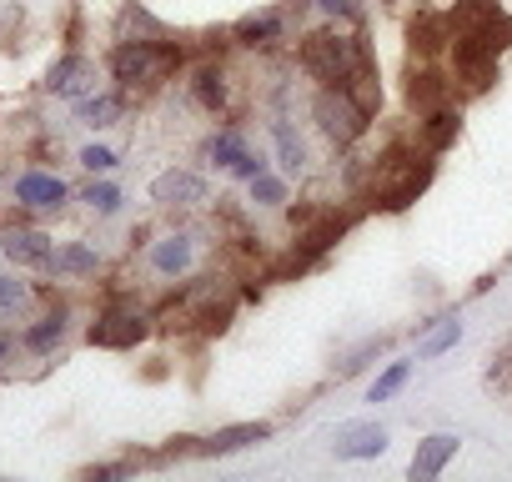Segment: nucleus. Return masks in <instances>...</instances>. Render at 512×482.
Wrapping results in <instances>:
<instances>
[{"instance_id": "6e6552de", "label": "nucleus", "mask_w": 512, "mask_h": 482, "mask_svg": "<svg viewBox=\"0 0 512 482\" xmlns=\"http://www.w3.org/2000/svg\"><path fill=\"white\" fill-rule=\"evenodd\" d=\"M337 462H367V457H382L387 452V427L382 422H347L332 442Z\"/></svg>"}, {"instance_id": "0eeeda50", "label": "nucleus", "mask_w": 512, "mask_h": 482, "mask_svg": "<svg viewBox=\"0 0 512 482\" xmlns=\"http://www.w3.org/2000/svg\"><path fill=\"white\" fill-rule=\"evenodd\" d=\"M0 252H6V262L31 267V272H51V262H56L51 236H41V231H31V226H16V231L0 236Z\"/></svg>"}, {"instance_id": "f257e3e1", "label": "nucleus", "mask_w": 512, "mask_h": 482, "mask_svg": "<svg viewBox=\"0 0 512 482\" xmlns=\"http://www.w3.org/2000/svg\"><path fill=\"white\" fill-rule=\"evenodd\" d=\"M362 56H367L362 36H347V31H337V26L302 36V71H307L312 81H322V86H342V81L362 66Z\"/></svg>"}, {"instance_id": "9b49d317", "label": "nucleus", "mask_w": 512, "mask_h": 482, "mask_svg": "<svg viewBox=\"0 0 512 482\" xmlns=\"http://www.w3.org/2000/svg\"><path fill=\"white\" fill-rule=\"evenodd\" d=\"M447 96H452V86H447L442 71H432V66H412V81H407V101H412V111L432 116V111L447 106Z\"/></svg>"}, {"instance_id": "f8f14e48", "label": "nucleus", "mask_w": 512, "mask_h": 482, "mask_svg": "<svg viewBox=\"0 0 512 482\" xmlns=\"http://www.w3.org/2000/svg\"><path fill=\"white\" fill-rule=\"evenodd\" d=\"M452 457H457V437H452V432H432V437H422L417 452H412V477L427 482V477H437Z\"/></svg>"}, {"instance_id": "7ed1b4c3", "label": "nucleus", "mask_w": 512, "mask_h": 482, "mask_svg": "<svg viewBox=\"0 0 512 482\" xmlns=\"http://www.w3.org/2000/svg\"><path fill=\"white\" fill-rule=\"evenodd\" d=\"M312 116H317V126H322V136L332 146H352L367 131V111L352 101L347 86H322L317 101H312Z\"/></svg>"}, {"instance_id": "c756f323", "label": "nucleus", "mask_w": 512, "mask_h": 482, "mask_svg": "<svg viewBox=\"0 0 512 482\" xmlns=\"http://www.w3.org/2000/svg\"><path fill=\"white\" fill-rule=\"evenodd\" d=\"M262 171H267L262 151H241V156H236V166H231V176H241V181H251V176H262Z\"/></svg>"}, {"instance_id": "bb28decb", "label": "nucleus", "mask_w": 512, "mask_h": 482, "mask_svg": "<svg viewBox=\"0 0 512 482\" xmlns=\"http://www.w3.org/2000/svg\"><path fill=\"white\" fill-rule=\"evenodd\" d=\"M457 337H462V322H442V327H437V332L422 342V357H442V352H447Z\"/></svg>"}, {"instance_id": "7c9ffc66", "label": "nucleus", "mask_w": 512, "mask_h": 482, "mask_svg": "<svg viewBox=\"0 0 512 482\" xmlns=\"http://www.w3.org/2000/svg\"><path fill=\"white\" fill-rule=\"evenodd\" d=\"M81 166H86V171H111V166H116V151H106V146H86V151H81Z\"/></svg>"}, {"instance_id": "2eb2a0df", "label": "nucleus", "mask_w": 512, "mask_h": 482, "mask_svg": "<svg viewBox=\"0 0 512 482\" xmlns=\"http://www.w3.org/2000/svg\"><path fill=\"white\" fill-rule=\"evenodd\" d=\"M272 141H277L282 171H287V176H302V171H307V146H302V136H297L287 121H277V126H272Z\"/></svg>"}, {"instance_id": "b1692460", "label": "nucleus", "mask_w": 512, "mask_h": 482, "mask_svg": "<svg viewBox=\"0 0 512 482\" xmlns=\"http://www.w3.org/2000/svg\"><path fill=\"white\" fill-rule=\"evenodd\" d=\"M251 201H256V206H282V201H287V186L262 171V176H251Z\"/></svg>"}, {"instance_id": "39448f33", "label": "nucleus", "mask_w": 512, "mask_h": 482, "mask_svg": "<svg viewBox=\"0 0 512 482\" xmlns=\"http://www.w3.org/2000/svg\"><path fill=\"white\" fill-rule=\"evenodd\" d=\"M272 437V422H236V427H221L211 437H176L171 452H196V457H226V452H241L251 442H267Z\"/></svg>"}, {"instance_id": "4468645a", "label": "nucleus", "mask_w": 512, "mask_h": 482, "mask_svg": "<svg viewBox=\"0 0 512 482\" xmlns=\"http://www.w3.org/2000/svg\"><path fill=\"white\" fill-rule=\"evenodd\" d=\"M151 267H156L161 277H181V272L191 267V236H166V241H156V247H151Z\"/></svg>"}, {"instance_id": "20e7f679", "label": "nucleus", "mask_w": 512, "mask_h": 482, "mask_svg": "<svg viewBox=\"0 0 512 482\" xmlns=\"http://www.w3.org/2000/svg\"><path fill=\"white\" fill-rule=\"evenodd\" d=\"M452 61H457V81H467L472 91H487L497 81V46L487 36L457 31L452 36Z\"/></svg>"}, {"instance_id": "412c9836", "label": "nucleus", "mask_w": 512, "mask_h": 482, "mask_svg": "<svg viewBox=\"0 0 512 482\" xmlns=\"http://www.w3.org/2000/svg\"><path fill=\"white\" fill-rule=\"evenodd\" d=\"M241 151H246V141H241L236 131H216V136L206 141V156H211L216 166H226V171L236 166V156H241Z\"/></svg>"}, {"instance_id": "ddd939ff", "label": "nucleus", "mask_w": 512, "mask_h": 482, "mask_svg": "<svg viewBox=\"0 0 512 482\" xmlns=\"http://www.w3.org/2000/svg\"><path fill=\"white\" fill-rule=\"evenodd\" d=\"M16 201L51 211V206L66 201V181H61V176H46V171H26V176L16 181Z\"/></svg>"}, {"instance_id": "aec40b11", "label": "nucleus", "mask_w": 512, "mask_h": 482, "mask_svg": "<svg viewBox=\"0 0 512 482\" xmlns=\"http://www.w3.org/2000/svg\"><path fill=\"white\" fill-rule=\"evenodd\" d=\"M116 116H121V101L116 96H96L91 91V96L76 101V121H86V126H111Z\"/></svg>"}, {"instance_id": "5701e85b", "label": "nucleus", "mask_w": 512, "mask_h": 482, "mask_svg": "<svg viewBox=\"0 0 512 482\" xmlns=\"http://www.w3.org/2000/svg\"><path fill=\"white\" fill-rule=\"evenodd\" d=\"M452 136H457V116H452L447 106H442V111H432V116H427V146H432V151H442Z\"/></svg>"}, {"instance_id": "9d476101", "label": "nucleus", "mask_w": 512, "mask_h": 482, "mask_svg": "<svg viewBox=\"0 0 512 482\" xmlns=\"http://www.w3.org/2000/svg\"><path fill=\"white\" fill-rule=\"evenodd\" d=\"M151 201L156 206H201L206 201V181L196 171H161L151 181Z\"/></svg>"}, {"instance_id": "dca6fc26", "label": "nucleus", "mask_w": 512, "mask_h": 482, "mask_svg": "<svg viewBox=\"0 0 512 482\" xmlns=\"http://www.w3.org/2000/svg\"><path fill=\"white\" fill-rule=\"evenodd\" d=\"M56 272H66V277H96L101 272V257L86 247V241H71V247H61L56 252V262H51Z\"/></svg>"}, {"instance_id": "a878e982", "label": "nucleus", "mask_w": 512, "mask_h": 482, "mask_svg": "<svg viewBox=\"0 0 512 482\" xmlns=\"http://www.w3.org/2000/svg\"><path fill=\"white\" fill-rule=\"evenodd\" d=\"M402 382H407V362H392V367H387V372L372 382V392H367V397H372V402H387V397H392Z\"/></svg>"}, {"instance_id": "6ab92c4d", "label": "nucleus", "mask_w": 512, "mask_h": 482, "mask_svg": "<svg viewBox=\"0 0 512 482\" xmlns=\"http://www.w3.org/2000/svg\"><path fill=\"white\" fill-rule=\"evenodd\" d=\"M236 36H241V46H267V41L282 36V16H277V11H267V16H246V21L236 26Z\"/></svg>"}, {"instance_id": "423d86ee", "label": "nucleus", "mask_w": 512, "mask_h": 482, "mask_svg": "<svg viewBox=\"0 0 512 482\" xmlns=\"http://www.w3.org/2000/svg\"><path fill=\"white\" fill-rule=\"evenodd\" d=\"M151 332V322L136 312V307H111V312H101L96 322H91V342L96 347H136L141 337Z\"/></svg>"}, {"instance_id": "f03ea898", "label": "nucleus", "mask_w": 512, "mask_h": 482, "mask_svg": "<svg viewBox=\"0 0 512 482\" xmlns=\"http://www.w3.org/2000/svg\"><path fill=\"white\" fill-rule=\"evenodd\" d=\"M171 66H176V46H166L161 36L156 41H121L111 51V71L121 86H156V81H166Z\"/></svg>"}, {"instance_id": "2f4dec72", "label": "nucleus", "mask_w": 512, "mask_h": 482, "mask_svg": "<svg viewBox=\"0 0 512 482\" xmlns=\"http://www.w3.org/2000/svg\"><path fill=\"white\" fill-rule=\"evenodd\" d=\"M317 6H322L327 16H357V11H362V0H317Z\"/></svg>"}, {"instance_id": "f3484780", "label": "nucleus", "mask_w": 512, "mask_h": 482, "mask_svg": "<svg viewBox=\"0 0 512 482\" xmlns=\"http://www.w3.org/2000/svg\"><path fill=\"white\" fill-rule=\"evenodd\" d=\"M191 96H196L206 111H221V106H226V76H221L216 66H201V71L191 76Z\"/></svg>"}, {"instance_id": "a211bd4d", "label": "nucleus", "mask_w": 512, "mask_h": 482, "mask_svg": "<svg viewBox=\"0 0 512 482\" xmlns=\"http://www.w3.org/2000/svg\"><path fill=\"white\" fill-rule=\"evenodd\" d=\"M442 46H447V21H442V16L412 21V51H417V56H437Z\"/></svg>"}, {"instance_id": "1a4fd4ad", "label": "nucleus", "mask_w": 512, "mask_h": 482, "mask_svg": "<svg viewBox=\"0 0 512 482\" xmlns=\"http://www.w3.org/2000/svg\"><path fill=\"white\" fill-rule=\"evenodd\" d=\"M46 91H51V96H66V101L91 96V91H96V61H86V56H61V61L51 66V76H46Z\"/></svg>"}, {"instance_id": "473e14b6", "label": "nucleus", "mask_w": 512, "mask_h": 482, "mask_svg": "<svg viewBox=\"0 0 512 482\" xmlns=\"http://www.w3.org/2000/svg\"><path fill=\"white\" fill-rule=\"evenodd\" d=\"M0 357H6V342H0Z\"/></svg>"}, {"instance_id": "4be33fe9", "label": "nucleus", "mask_w": 512, "mask_h": 482, "mask_svg": "<svg viewBox=\"0 0 512 482\" xmlns=\"http://www.w3.org/2000/svg\"><path fill=\"white\" fill-rule=\"evenodd\" d=\"M61 332H66V317L56 312V317H46L41 327H31V332H26V347H31V352H51V347L61 342Z\"/></svg>"}, {"instance_id": "cd10ccee", "label": "nucleus", "mask_w": 512, "mask_h": 482, "mask_svg": "<svg viewBox=\"0 0 512 482\" xmlns=\"http://www.w3.org/2000/svg\"><path fill=\"white\" fill-rule=\"evenodd\" d=\"M487 387H512V342L492 352V367H487Z\"/></svg>"}, {"instance_id": "393cba45", "label": "nucleus", "mask_w": 512, "mask_h": 482, "mask_svg": "<svg viewBox=\"0 0 512 482\" xmlns=\"http://www.w3.org/2000/svg\"><path fill=\"white\" fill-rule=\"evenodd\" d=\"M81 201H91V211H101V216H111V211L121 206V191H116L111 181H91V186L81 191Z\"/></svg>"}, {"instance_id": "c85d7f7f", "label": "nucleus", "mask_w": 512, "mask_h": 482, "mask_svg": "<svg viewBox=\"0 0 512 482\" xmlns=\"http://www.w3.org/2000/svg\"><path fill=\"white\" fill-rule=\"evenodd\" d=\"M26 302H31V287H26V282L0 277V312H21Z\"/></svg>"}]
</instances>
